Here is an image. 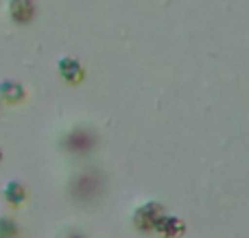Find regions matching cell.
I'll use <instances>...</instances> for the list:
<instances>
[{
    "label": "cell",
    "mask_w": 249,
    "mask_h": 238,
    "mask_svg": "<svg viewBox=\"0 0 249 238\" xmlns=\"http://www.w3.org/2000/svg\"><path fill=\"white\" fill-rule=\"evenodd\" d=\"M162 214H166L162 204H158V201H146V204L138 205L136 212H133V219H131L133 227H136L138 232H142V234H151Z\"/></svg>",
    "instance_id": "6da1fadb"
},
{
    "label": "cell",
    "mask_w": 249,
    "mask_h": 238,
    "mask_svg": "<svg viewBox=\"0 0 249 238\" xmlns=\"http://www.w3.org/2000/svg\"><path fill=\"white\" fill-rule=\"evenodd\" d=\"M153 232L162 238H181L186 234V223L184 219L175 217V214H162L155 223Z\"/></svg>",
    "instance_id": "7a4b0ae2"
},
{
    "label": "cell",
    "mask_w": 249,
    "mask_h": 238,
    "mask_svg": "<svg viewBox=\"0 0 249 238\" xmlns=\"http://www.w3.org/2000/svg\"><path fill=\"white\" fill-rule=\"evenodd\" d=\"M9 16L18 24H29L35 17V2L33 0H9Z\"/></svg>",
    "instance_id": "3957f363"
},
{
    "label": "cell",
    "mask_w": 249,
    "mask_h": 238,
    "mask_svg": "<svg viewBox=\"0 0 249 238\" xmlns=\"http://www.w3.org/2000/svg\"><path fill=\"white\" fill-rule=\"evenodd\" d=\"M66 147H68L70 151L86 153L94 147V136H92L88 129H74L72 134L66 138Z\"/></svg>",
    "instance_id": "277c9868"
},
{
    "label": "cell",
    "mask_w": 249,
    "mask_h": 238,
    "mask_svg": "<svg viewBox=\"0 0 249 238\" xmlns=\"http://www.w3.org/2000/svg\"><path fill=\"white\" fill-rule=\"evenodd\" d=\"M59 74L66 79L68 83H79L83 79V68L81 64H79L77 59H72V57H61L59 59Z\"/></svg>",
    "instance_id": "5b68a950"
},
{
    "label": "cell",
    "mask_w": 249,
    "mask_h": 238,
    "mask_svg": "<svg viewBox=\"0 0 249 238\" xmlns=\"http://www.w3.org/2000/svg\"><path fill=\"white\" fill-rule=\"evenodd\" d=\"M2 197H4V201H7V204H11V205H22V204L26 201V188L22 186L18 179H11V182L4 184Z\"/></svg>",
    "instance_id": "8992f818"
},
{
    "label": "cell",
    "mask_w": 249,
    "mask_h": 238,
    "mask_svg": "<svg viewBox=\"0 0 249 238\" xmlns=\"http://www.w3.org/2000/svg\"><path fill=\"white\" fill-rule=\"evenodd\" d=\"M0 96L9 103H20L24 99V87L16 81H2L0 83Z\"/></svg>",
    "instance_id": "52a82bcc"
},
{
    "label": "cell",
    "mask_w": 249,
    "mask_h": 238,
    "mask_svg": "<svg viewBox=\"0 0 249 238\" xmlns=\"http://www.w3.org/2000/svg\"><path fill=\"white\" fill-rule=\"evenodd\" d=\"M18 232H20V227H18V223L13 219L0 217V238H13L18 236Z\"/></svg>",
    "instance_id": "ba28073f"
},
{
    "label": "cell",
    "mask_w": 249,
    "mask_h": 238,
    "mask_svg": "<svg viewBox=\"0 0 249 238\" xmlns=\"http://www.w3.org/2000/svg\"><path fill=\"white\" fill-rule=\"evenodd\" d=\"M68 238H81V236H79V234H72V236H68Z\"/></svg>",
    "instance_id": "9c48e42d"
},
{
    "label": "cell",
    "mask_w": 249,
    "mask_h": 238,
    "mask_svg": "<svg viewBox=\"0 0 249 238\" xmlns=\"http://www.w3.org/2000/svg\"><path fill=\"white\" fill-rule=\"evenodd\" d=\"M0 160H2V149H0Z\"/></svg>",
    "instance_id": "30bf717a"
}]
</instances>
